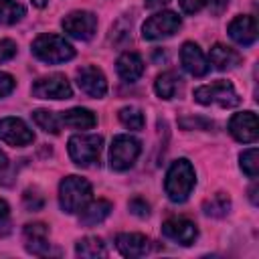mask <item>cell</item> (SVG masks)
<instances>
[{"label":"cell","instance_id":"6da1fadb","mask_svg":"<svg viewBox=\"0 0 259 259\" xmlns=\"http://www.w3.org/2000/svg\"><path fill=\"white\" fill-rule=\"evenodd\" d=\"M194 184H196V174L186 158H180L170 164L164 180V190L172 202H184L190 196Z\"/></svg>","mask_w":259,"mask_h":259},{"label":"cell","instance_id":"7a4b0ae2","mask_svg":"<svg viewBox=\"0 0 259 259\" xmlns=\"http://www.w3.org/2000/svg\"><path fill=\"white\" fill-rule=\"evenodd\" d=\"M93 188L91 184L81 176H67L59 184V204L63 212H79L89 200H91Z\"/></svg>","mask_w":259,"mask_h":259},{"label":"cell","instance_id":"3957f363","mask_svg":"<svg viewBox=\"0 0 259 259\" xmlns=\"http://www.w3.org/2000/svg\"><path fill=\"white\" fill-rule=\"evenodd\" d=\"M32 55L36 59H40L42 63L49 65H59L65 61H71L75 57V49L71 47V42H67L63 36L59 34H40L32 40Z\"/></svg>","mask_w":259,"mask_h":259},{"label":"cell","instance_id":"277c9868","mask_svg":"<svg viewBox=\"0 0 259 259\" xmlns=\"http://www.w3.org/2000/svg\"><path fill=\"white\" fill-rule=\"evenodd\" d=\"M192 97L200 105H219V107H235L241 101V97L235 91L233 83L225 81V79H219L214 83L196 87Z\"/></svg>","mask_w":259,"mask_h":259},{"label":"cell","instance_id":"5b68a950","mask_svg":"<svg viewBox=\"0 0 259 259\" xmlns=\"http://www.w3.org/2000/svg\"><path fill=\"white\" fill-rule=\"evenodd\" d=\"M101 146H103V138L97 134H77L69 138L67 150L71 160L81 166L87 168L95 162H99V154H101Z\"/></svg>","mask_w":259,"mask_h":259},{"label":"cell","instance_id":"8992f818","mask_svg":"<svg viewBox=\"0 0 259 259\" xmlns=\"http://www.w3.org/2000/svg\"><path fill=\"white\" fill-rule=\"evenodd\" d=\"M140 152H142L140 140H136L134 136H127V134L115 136L113 142H111V148H109V166H111V170L123 172V170L132 168L134 162L138 160Z\"/></svg>","mask_w":259,"mask_h":259},{"label":"cell","instance_id":"52a82bcc","mask_svg":"<svg viewBox=\"0 0 259 259\" xmlns=\"http://www.w3.org/2000/svg\"><path fill=\"white\" fill-rule=\"evenodd\" d=\"M180 26H182V20L176 12L162 10V12H156L154 16H150L144 22L142 36L146 40H160V38H166V36H172L174 32H178Z\"/></svg>","mask_w":259,"mask_h":259},{"label":"cell","instance_id":"ba28073f","mask_svg":"<svg viewBox=\"0 0 259 259\" xmlns=\"http://www.w3.org/2000/svg\"><path fill=\"white\" fill-rule=\"evenodd\" d=\"M30 93L36 99H69L73 95V89L65 75L53 73L36 79L30 87Z\"/></svg>","mask_w":259,"mask_h":259},{"label":"cell","instance_id":"9c48e42d","mask_svg":"<svg viewBox=\"0 0 259 259\" xmlns=\"http://www.w3.org/2000/svg\"><path fill=\"white\" fill-rule=\"evenodd\" d=\"M61 26L69 36L79 40H89L97 30V16L89 10H75L61 20Z\"/></svg>","mask_w":259,"mask_h":259},{"label":"cell","instance_id":"30bf717a","mask_svg":"<svg viewBox=\"0 0 259 259\" xmlns=\"http://www.w3.org/2000/svg\"><path fill=\"white\" fill-rule=\"evenodd\" d=\"M24 247L30 255L47 257V255H59L61 251L55 249L49 243V227L45 223H28L24 225Z\"/></svg>","mask_w":259,"mask_h":259},{"label":"cell","instance_id":"8fae6325","mask_svg":"<svg viewBox=\"0 0 259 259\" xmlns=\"http://www.w3.org/2000/svg\"><path fill=\"white\" fill-rule=\"evenodd\" d=\"M229 134L243 144H253L259 138V121L253 111H241L235 113L229 119Z\"/></svg>","mask_w":259,"mask_h":259},{"label":"cell","instance_id":"7c38bea8","mask_svg":"<svg viewBox=\"0 0 259 259\" xmlns=\"http://www.w3.org/2000/svg\"><path fill=\"white\" fill-rule=\"evenodd\" d=\"M0 140L8 146H28L34 142L32 130L18 117H2L0 119Z\"/></svg>","mask_w":259,"mask_h":259},{"label":"cell","instance_id":"4fadbf2b","mask_svg":"<svg viewBox=\"0 0 259 259\" xmlns=\"http://www.w3.org/2000/svg\"><path fill=\"white\" fill-rule=\"evenodd\" d=\"M77 85L85 95L95 97V99H101L107 93V79L103 71L93 65H85L77 71Z\"/></svg>","mask_w":259,"mask_h":259},{"label":"cell","instance_id":"5bb4252c","mask_svg":"<svg viewBox=\"0 0 259 259\" xmlns=\"http://www.w3.org/2000/svg\"><path fill=\"white\" fill-rule=\"evenodd\" d=\"M162 235L168 237V239H172V241H176L178 245L188 247V245H192V243L196 241L198 229H196V225H194L192 221H188V219L172 217V219H168V221L162 223Z\"/></svg>","mask_w":259,"mask_h":259},{"label":"cell","instance_id":"9a60e30c","mask_svg":"<svg viewBox=\"0 0 259 259\" xmlns=\"http://www.w3.org/2000/svg\"><path fill=\"white\" fill-rule=\"evenodd\" d=\"M180 63L184 67L186 73H190L192 77H204L210 71V63L204 57V53L200 51V47L196 42H184L180 49Z\"/></svg>","mask_w":259,"mask_h":259},{"label":"cell","instance_id":"2e32d148","mask_svg":"<svg viewBox=\"0 0 259 259\" xmlns=\"http://www.w3.org/2000/svg\"><path fill=\"white\" fill-rule=\"evenodd\" d=\"M227 32L229 36L241 45V47H249L257 40V20L255 16L251 14H241V16H235L229 26H227Z\"/></svg>","mask_w":259,"mask_h":259},{"label":"cell","instance_id":"e0dca14e","mask_svg":"<svg viewBox=\"0 0 259 259\" xmlns=\"http://www.w3.org/2000/svg\"><path fill=\"white\" fill-rule=\"evenodd\" d=\"M115 247H117V251H119L123 257L134 259V257H144V255H148L150 249H152V243H150V239H148L146 235H142V233H119V235L115 237Z\"/></svg>","mask_w":259,"mask_h":259},{"label":"cell","instance_id":"ac0fdd59","mask_svg":"<svg viewBox=\"0 0 259 259\" xmlns=\"http://www.w3.org/2000/svg\"><path fill=\"white\" fill-rule=\"evenodd\" d=\"M113 210V204L105 198L99 200H89L81 210H79V223L83 227H95L99 223H103Z\"/></svg>","mask_w":259,"mask_h":259},{"label":"cell","instance_id":"d6986e66","mask_svg":"<svg viewBox=\"0 0 259 259\" xmlns=\"http://www.w3.org/2000/svg\"><path fill=\"white\" fill-rule=\"evenodd\" d=\"M115 69H117V75L123 81L134 83V81H138L144 75V61H142V57L138 53L127 51V53L119 55V59L115 63Z\"/></svg>","mask_w":259,"mask_h":259},{"label":"cell","instance_id":"ffe728a7","mask_svg":"<svg viewBox=\"0 0 259 259\" xmlns=\"http://www.w3.org/2000/svg\"><path fill=\"white\" fill-rule=\"evenodd\" d=\"M241 61H243V57H241L235 49H231V47H227V45L217 42V45H212V47H210L208 63H212V65H214V69H219V71L235 69L237 65H241Z\"/></svg>","mask_w":259,"mask_h":259},{"label":"cell","instance_id":"44dd1931","mask_svg":"<svg viewBox=\"0 0 259 259\" xmlns=\"http://www.w3.org/2000/svg\"><path fill=\"white\" fill-rule=\"evenodd\" d=\"M95 123H97V117L87 107H73L61 113V125L71 130H91L95 127Z\"/></svg>","mask_w":259,"mask_h":259},{"label":"cell","instance_id":"7402d4cb","mask_svg":"<svg viewBox=\"0 0 259 259\" xmlns=\"http://www.w3.org/2000/svg\"><path fill=\"white\" fill-rule=\"evenodd\" d=\"M75 253L79 257L95 259V257H105L107 255V247H105V243H103L101 237H83V239L77 241Z\"/></svg>","mask_w":259,"mask_h":259},{"label":"cell","instance_id":"603a6c76","mask_svg":"<svg viewBox=\"0 0 259 259\" xmlns=\"http://www.w3.org/2000/svg\"><path fill=\"white\" fill-rule=\"evenodd\" d=\"M178 85H180V77L174 73V71H166V73H160L154 81V91L160 99H172L178 91Z\"/></svg>","mask_w":259,"mask_h":259},{"label":"cell","instance_id":"cb8c5ba5","mask_svg":"<svg viewBox=\"0 0 259 259\" xmlns=\"http://www.w3.org/2000/svg\"><path fill=\"white\" fill-rule=\"evenodd\" d=\"M202 210L206 217H212V219H223L229 214L231 210V198L227 192H217L212 194L210 198H206L202 202Z\"/></svg>","mask_w":259,"mask_h":259},{"label":"cell","instance_id":"d4e9b609","mask_svg":"<svg viewBox=\"0 0 259 259\" xmlns=\"http://www.w3.org/2000/svg\"><path fill=\"white\" fill-rule=\"evenodd\" d=\"M32 119L34 123L47 132V134H59L61 132V115L49 109H34L32 111Z\"/></svg>","mask_w":259,"mask_h":259},{"label":"cell","instance_id":"484cf974","mask_svg":"<svg viewBox=\"0 0 259 259\" xmlns=\"http://www.w3.org/2000/svg\"><path fill=\"white\" fill-rule=\"evenodd\" d=\"M24 14V6L16 0H0V24H16Z\"/></svg>","mask_w":259,"mask_h":259},{"label":"cell","instance_id":"4316f807","mask_svg":"<svg viewBox=\"0 0 259 259\" xmlns=\"http://www.w3.org/2000/svg\"><path fill=\"white\" fill-rule=\"evenodd\" d=\"M117 117H119V121H121L125 127H130V130H142L144 123H146L144 113H142L138 107H134V105L121 107V109L117 111Z\"/></svg>","mask_w":259,"mask_h":259},{"label":"cell","instance_id":"83f0119b","mask_svg":"<svg viewBox=\"0 0 259 259\" xmlns=\"http://www.w3.org/2000/svg\"><path fill=\"white\" fill-rule=\"evenodd\" d=\"M239 160H241L239 162L241 164V170L249 178H257V174H259V152H257V148H249V150L241 152Z\"/></svg>","mask_w":259,"mask_h":259},{"label":"cell","instance_id":"f1b7e54d","mask_svg":"<svg viewBox=\"0 0 259 259\" xmlns=\"http://www.w3.org/2000/svg\"><path fill=\"white\" fill-rule=\"evenodd\" d=\"M12 231V221H10V206L4 198H0V237L10 235Z\"/></svg>","mask_w":259,"mask_h":259},{"label":"cell","instance_id":"f546056e","mask_svg":"<svg viewBox=\"0 0 259 259\" xmlns=\"http://www.w3.org/2000/svg\"><path fill=\"white\" fill-rule=\"evenodd\" d=\"M22 202H24V206L28 210H40L45 206V198L38 192H34V190H26L22 194Z\"/></svg>","mask_w":259,"mask_h":259},{"label":"cell","instance_id":"4dcf8cb0","mask_svg":"<svg viewBox=\"0 0 259 259\" xmlns=\"http://www.w3.org/2000/svg\"><path fill=\"white\" fill-rule=\"evenodd\" d=\"M127 206H130V212H132V214H136V217H142V219H144V217H148V214H150V204H148L144 198H140V196L132 198Z\"/></svg>","mask_w":259,"mask_h":259},{"label":"cell","instance_id":"1f68e13d","mask_svg":"<svg viewBox=\"0 0 259 259\" xmlns=\"http://www.w3.org/2000/svg\"><path fill=\"white\" fill-rule=\"evenodd\" d=\"M16 55V42L10 38H2L0 40V63L10 61Z\"/></svg>","mask_w":259,"mask_h":259},{"label":"cell","instance_id":"d6a6232c","mask_svg":"<svg viewBox=\"0 0 259 259\" xmlns=\"http://www.w3.org/2000/svg\"><path fill=\"white\" fill-rule=\"evenodd\" d=\"M14 87H16L14 77H12L10 73H2V71H0V99L6 97V95H10V93L14 91Z\"/></svg>","mask_w":259,"mask_h":259},{"label":"cell","instance_id":"836d02e7","mask_svg":"<svg viewBox=\"0 0 259 259\" xmlns=\"http://www.w3.org/2000/svg\"><path fill=\"white\" fill-rule=\"evenodd\" d=\"M208 0H180V8L184 14H194L206 6Z\"/></svg>","mask_w":259,"mask_h":259},{"label":"cell","instance_id":"e575fe53","mask_svg":"<svg viewBox=\"0 0 259 259\" xmlns=\"http://www.w3.org/2000/svg\"><path fill=\"white\" fill-rule=\"evenodd\" d=\"M229 6V0H210V12L214 16H221Z\"/></svg>","mask_w":259,"mask_h":259},{"label":"cell","instance_id":"d590c367","mask_svg":"<svg viewBox=\"0 0 259 259\" xmlns=\"http://www.w3.org/2000/svg\"><path fill=\"white\" fill-rule=\"evenodd\" d=\"M170 0H146V8H160Z\"/></svg>","mask_w":259,"mask_h":259},{"label":"cell","instance_id":"8d00e7d4","mask_svg":"<svg viewBox=\"0 0 259 259\" xmlns=\"http://www.w3.org/2000/svg\"><path fill=\"white\" fill-rule=\"evenodd\" d=\"M249 196H251V202H253V204H257V186H251Z\"/></svg>","mask_w":259,"mask_h":259},{"label":"cell","instance_id":"74e56055","mask_svg":"<svg viewBox=\"0 0 259 259\" xmlns=\"http://www.w3.org/2000/svg\"><path fill=\"white\" fill-rule=\"evenodd\" d=\"M6 164H8V158H6V154L0 150V170H4V168H6Z\"/></svg>","mask_w":259,"mask_h":259},{"label":"cell","instance_id":"f35d334b","mask_svg":"<svg viewBox=\"0 0 259 259\" xmlns=\"http://www.w3.org/2000/svg\"><path fill=\"white\" fill-rule=\"evenodd\" d=\"M47 2H49V0H32V4H34L36 8H45V6H47Z\"/></svg>","mask_w":259,"mask_h":259}]
</instances>
